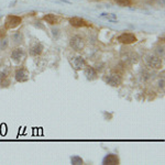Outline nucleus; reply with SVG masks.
I'll list each match as a JSON object with an SVG mask.
<instances>
[{
	"label": "nucleus",
	"mask_w": 165,
	"mask_h": 165,
	"mask_svg": "<svg viewBox=\"0 0 165 165\" xmlns=\"http://www.w3.org/2000/svg\"><path fill=\"white\" fill-rule=\"evenodd\" d=\"M21 22H22L21 17L10 15L5 20V28H6L7 30H12V29H15L17 27H19V25L21 24Z\"/></svg>",
	"instance_id": "20e7f679"
},
{
	"label": "nucleus",
	"mask_w": 165,
	"mask_h": 165,
	"mask_svg": "<svg viewBox=\"0 0 165 165\" xmlns=\"http://www.w3.org/2000/svg\"><path fill=\"white\" fill-rule=\"evenodd\" d=\"M106 82H107L108 85L112 86V87H118V86L121 85V82H122V78L120 76L119 74L117 73H112L108 75L106 78H105Z\"/></svg>",
	"instance_id": "39448f33"
},
{
	"label": "nucleus",
	"mask_w": 165,
	"mask_h": 165,
	"mask_svg": "<svg viewBox=\"0 0 165 165\" xmlns=\"http://www.w3.org/2000/svg\"><path fill=\"white\" fill-rule=\"evenodd\" d=\"M155 54L160 57H164V46H157L155 49Z\"/></svg>",
	"instance_id": "f3484780"
},
{
	"label": "nucleus",
	"mask_w": 165,
	"mask_h": 165,
	"mask_svg": "<svg viewBox=\"0 0 165 165\" xmlns=\"http://www.w3.org/2000/svg\"><path fill=\"white\" fill-rule=\"evenodd\" d=\"M159 87L160 88H164V79H162V80H160L159 82Z\"/></svg>",
	"instance_id": "412c9836"
},
{
	"label": "nucleus",
	"mask_w": 165,
	"mask_h": 165,
	"mask_svg": "<svg viewBox=\"0 0 165 165\" xmlns=\"http://www.w3.org/2000/svg\"><path fill=\"white\" fill-rule=\"evenodd\" d=\"M7 45H8V40H7V39H5V40L1 42V44H0V49L5 50L7 47Z\"/></svg>",
	"instance_id": "aec40b11"
},
{
	"label": "nucleus",
	"mask_w": 165,
	"mask_h": 165,
	"mask_svg": "<svg viewBox=\"0 0 165 165\" xmlns=\"http://www.w3.org/2000/svg\"><path fill=\"white\" fill-rule=\"evenodd\" d=\"M70 24L74 28H85V27H89L90 23L88 21H86L85 19L78 18V17H73V18H70L68 20Z\"/></svg>",
	"instance_id": "0eeeda50"
},
{
	"label": "nucleus",
	"mask_w": 165,
	"mask_h": 165,
	"mask_svg": "<svg viewBox=\"0 0 165 165\" xmlns=\"http://www.w3.org/2000/svg\"><path fill=\"white\" fill-rule=\"evenodd\" d=\"M115 2L119 5L120 7H130L133 3V1L132 0H115Z\"/></svg>",
	"instance_id": "dca6fc26"
},
{
	"label": "nucleus",
	"mask_w": 165,
	"mask_h": 165,
	"mask_svg": "<svg viewBox=\"0 0 165 165\" xmlns=\"http://www.w3.org/2000/svg\"><path fill=\"white\" fill-rule=\"evenodd\" d=\"M24 56H25V52L22 47H17V49H15L11 52V58H12V61L15 63H20L24 58Z\"/></svg>",
	"instance_id": "6e6552de"
},
{
	"label": "nucleus",
	"mask_w": 165,
	"mask_h": 165,
	"mask_svg": "<svg viewBox=\"0 0 165 165\" xmlns=\"http://www.w3.org/2000/svg\"><path fill=\"white\" fill-rule=\"evenodd\" d=\"M43 20L46 22V23H50V24H58V23H61L62 21V18L61 17H58L56 15H53V13H49V15H45L43 17Z\"/></svg>",
	"instance_id": "9d476101"
},
{
	"label": "nucleus",
	"mask_w": 165,
	"mask_h": 165,
	"mask_svg": "<svg viewBox=\"0 0 165 165\" xmlns=\"http://www.w3.org/2000/svg\"><path fill=\"white\" fill-rule=\"evenodd\" d=\"M70 46L74 51H76V52H82V50L85 49L86 41L82 35L75 34V35H73L70 39Z\"/></svg>",
	"instance_id": "f03ea898"
},
{
	"label": "nucleus",
	"mask_w": 165,
	"mask_h": 165,
	"mask_svg": "<svg viewBox=\"0 0 165 165\" xmlns=\"http://www.w3.org/2000/svg\"><path fill=\"white\" fill-rule=\"evenodd\" d=\"M86 66V60L82 56H76L73 60V67L74 70H80Z\"/></svg>",
	"instance_id": "f8f14e48"
},
{
	"label": "nucleus",
	"mask_w": 165,
	"mask_h": 165,
	"mask_svg": "<svg viewBox=\"0 0 165 165\" xmlns=\"http://www.w3.org/2000/svg\"><path fill=\"white\" fill-rule=\"evenodd\" d=\"M6 33H7V29L5 27H0V39H2L5 35H6Z\"/></svg>",
	"instance_id": "6ab92c4d"
},
{
	"label": "nucleus",
	"mask_w": 165,
	"mask_h": 165,
	"mask_svg": "<svg viewBox=\"0 0 165 165\" xmlns=\"http://www.w3.org/2000/svg\"><path fill=\"white\" fill-rule=\"evenodd\" d=\"M84 74L87 77V79L89 80H94L98 77V73L92 66H85L84 67Z\"/></svg>",
	"instance_id": "9b49d317"
},
{
	"label": "nucleus",
	"mask_w": 165,
	"mask_h": 165,
	"mask_svg": "<svg viewBox=\"0 0 165 165\" xmlns=\"http://www.w3.org/2000/svg\"><path fill=\"white\" fill-rule=\"evenodd\" d=\"M43 50H44V47L41 43H34L30 47V55L31 56H39L42 54Z\"/></svg>",
	"instance_id": "4468645a"
},
{
	"label": "nucleus",
	"mask_w": 165,
	"mask_h": 165,
	"mask_svg": "<svg viewBox=\"0 0 165 165\" xmlns=\"http://www.w3.org/2000/svg\"><path fill=\"white\" fill-rule=\"evenodd\" d=\"M15 76L17 82H27V80L29 79V72H28L24 67H20L15 70Z\"/></svg>",
	"instance_id": "1a4fd4ad"
},
{
	"label": "nucleus",
	"mask_w": 165,
	"mask_h": 165,
	"mask_svg": "<svg viewBox=\"0 0 165 165\" xmlns=\"http://www.w3.org/2000/svg\"><path fill=\"white\" fill-rule=\"evenodd\" d=\"M11 40H12V42L15 43V45H20L24 41V37H23V34L21 32H15V33H13L11 35Z\"/></svg>",
	"instance_id": "2eb2a0df"
},
{
	"label": "nucleus",
	"mask_w": 165,
	"mask_h": 165,
	"mask_svg": "<svg viewBox=\"0 0 165 165\" xmlns=\"http://www.w3.org/2000/svg\"><path fill=\"white\" fill-rule=\"evenodd\" d=\"M72 164H82V160L79 156H74L72 157Z\"/></svg>",
	"instance_id": "a211bd4d"
},
{
	"label": "nucleus",
	"mask_w": 165,
	"mask_h": 165,
	"mask_svg": "<svg viewBox=\"0 0 165 165\" xmlns=\"http://www.w3.org/2000/svg\"><path fill=\"white\" fill-rule=\"evenodd\" d=\"M102 164L105 165H117L119 164V159L116 154H108L102 160Z\"/></svg>",
	"instance_id": "ddd939ff"
},
{
	"label": "nucleus",
	"mask_w": 165,
	"mask_h": 165,
	"mask_svg": "<svg viewBox=\"0 0 165 165\" xmlns=\"http://www.w3.org/2000/svg\"><path fill=\"white\" fill-rule=\"evenodd\" d=\"M120 56L122 58V61L128 65H133L139 61V55L132 49H121Z\"/></svg>",
	"instance_id": "f257e3e1"
},
{
	"label": "nucleus",
	"mask_w": 165,
	"mask_h": 165,
	"mask_svg": "<svg viewBox=\"0 0 165 165\" xmlns=\"http://www.w3.org/2000/svg\"><path fill=\"white\" fill-rule=\"evenodd\" d=\"M145 62H147V66L153 70H160L163 66L162 57L157 56L156 54H147L145 56Z\"/></svg>",
	"instance_id": "7ed1b4c3"
},
{
	"label": "nucleus",
	"mask_w": 165,
	"mask_h": 165,
	"mask_svg": "<svg viewBox=\"0 0 165 165\" xmlns=\"http://www.w3.org/2000/svg\"><path fill=\"white\" fill-rule=\"evenodd\" d=\"M89 1H96L97 2V1H101V0H89Z\"/></svg>",
	"instance_id": "4be33fe9"
},
{
	"label": "nucleus",
	"mask_w": 165,
	"mask_h": 165,
	"mask_svg": "<svg viewBox=\"0 0 165 165\" xmlns=\"http://www.w3.org/2000/svg\"><path fill=\"white\" fill-rule=\"evenodd\" d=\"M118 41L122 44L129 45V44H133L137 42V37L133 33H122L118 37Z\"/></svg>",
	"instance_id": "423d86ee"
}]
</instances>
